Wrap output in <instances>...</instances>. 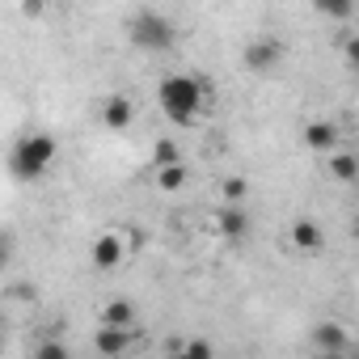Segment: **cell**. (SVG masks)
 <instances>
[{
    "label": "cell",
    "mask_w": 359,
    "mask_h": 359,
    "mask_svg": "<svg viewBox=\"0 0 359 359\" xmlns=\"http://www.w3.org/2000/svg\"><path fill=\"white\" fill-rule=\"evenodd\" d=\"M64 355H68L64 342H43V346H39V359H64Z\"/></svg>",
    "instance_id": "d6986e66"
},
{
    "label": "cell",
    "mask_w": 359,
    "mask_h": 359,
    "mask_svg": "<svg viewBox=\"0 0 359 359\" xmlns=\"http://www.w3.org/2000/svg\"><path fill=\"white\" fill-rule=\"evenodd\" d=\"M208 81H199V76H165L161 85H156V97H161V110L173 118V123H195L199 114H203V106H208Z\"/></svg>",
    "instance_id": "6da1fadb"
},
{
    "label": "cell",
    "mask_w": 359,
    "mask_h": 359,
    "mask_svg": "<svg viewBox=\"0 0 359 359\" xmlns=\"http://www.w3.org/2000/svg\"><path fill=\"white\" fill-rule=\"evenodd\" d=\"M89 258H93V266H97V271H114V266H123L127 245H123V237H118V233H102V237L93 241Z\"/></svg>",
    "instance_id": "277c9868"
},
{
    "label": "cell",
    "mask_w": 359,
    "mask_h": 359,
    "mask_svg": "<svg viewBox=\"0 0 359 359\" xmlns=\"http://www.w3.org/2000/svg\"><path fill=\"white\" fill-rule=\"evenodd\" d=\"M9 300H34V283H13L9 287Z\"/></svg>",
    "instance_id": "ffe728a7"
},
{
    "label": "cell",
    "mask_w": 359,
    "mask_h": 359,
    "mask_svg": "<svg viewBox=\"0 0 359 359\" xmlns=\"http://www.w3.org/2000/svg\"><path fill=\"white\" fill-rule=\"evenodd\" d=\"M292 245H296V250H304V254H317V250L325 245V229H321L317 220H309V216H304V220H296V224H292Z\"/></svg>",
    "instance_id": "52a82bcc"
},
{
    "label": "cell",
    "mask_w": 359,
    "mask_h": 359,
    "mask_svg": "<svg viewBox=\"0 0 359 359\" xmlns=\"http://www.w3.org/2000/svg\"><path fill=\"white\" fill-rule=\"evenodd\" d=\"M279 60H283V43L279 39H258V43L245 47V68L250 72H271Z\"/></svg>",
    "instance_id": "5b68a950"
},
{
    "label": "cell",
    "mask_w": 359,
    "mask_h": 359,
    "mask_svg": "<svg viewBox=\"0 0 359 359\" xmlns=\"http://www.w3.org/2000/svg\"><path fill=\"white\" fill-rule=\"evenodd\" d=\"M5 258H9V237H0V266H5Z\"/></svg>",
    "instance_id": "7402d4cb"
},
{
    "label": "cell",
    "mask_w": 359,
    "mask_h": 359,
    "mask_svg": "<svg viewBox=\"0 0 359 359\" xmlns=\"http://www.w3.org/2000/svg\"><path fill=\"white\" fill-rule=\"evenodd\" d=\"M173 161H182V148H177L173 140H156V148H152V169L173 165Z\"/></svg>",
    "instance_id": "2e32d148"
},
{
    "label": "cell",
    "mask_w": 359,
    "mask_h": 359,
    "mask_svg": "<svg viewBox=\"0 0 359 359\" xmlns=\"http://www.w3.org/2000/svg\"><path fill=\"white\" fill-rule=\"evenodd\" d=\"M97 351H102V355H123V351H131V330H127V325H102V330H97Z\"/></svg>",
    "instance_id": "30bf717a"
},
{
    "label": "cell",
    "mask_w": 359,
    "mask_h": 359,
    "mask_svg": "<svg viewBox=\"0 0 359 359\" xmlns=\"http://www.w3.org/2000/svg\"><path fill=\"white\" fill-rule=\"evenodd\" d=\"M187 177H191V169H187L182 161L161 165V169H156V191H182V187H187Z\"/></svg>",
    "instance_id": "7c38bea8"
},
{
    "label": "cell",
    "mask_w": 359,
    "mask_h": 359,
    "mask_svg": "<svg viewBox=\"0 0 359 359\" xmlns=\"http://www.w3.org/2000/svg\"><path fill=\"white\" fill-rule=\"evenodd\" d=\"M39 9H43V0H26V13L30 18H39Z\"/></svg>",
    "instance_id": "44dd1931"
},
{
    "label": "cell",
    "mask_w": 359,
    "mask_h": 359,
    "mask_svg": "<svg viewBox=\"0 0 359 359\" xmlns=\"http://www.w3.org/2000/svg\"><path fill=\"white\" fill-rule=\"evenodd\" d=\"M313 342H317V351H325V355H342V351L351 346V342H346V330L334 325V321L317 325V330H313Z\"/></svg>",
    "instance_id": "9c48e42d"
},
{
    "label": "cell",
    "mask_w": 359,
    "mask_h": 359,
    "mask_svg": "<svg viewBox=\"0 0 359 359\" xmlns=\"http://www.w3.org/2000/svg\"><path fill=\"white\" fill-rule=\"evenodd\" d=\"M330 156V173L338 177V182H355V173H359V161L351 152H325Z\"/></svg>",
    "instance_id": "5bb4252c"
},
{
    "label": "cell",
    "mask_w": 359,
    "mask_h": 359,
    "mask_svg": "<svg viewBox=\"0 0 359 359\" xmlns=\"http://www.w3.org/2000/svg\"><path fill=\"white\" fill-rule=\"evenodd\" d=\"M216 224H220V233H224V237H245V233H250V212L233 203V208H224V212H220V220H216Z\"/></svg>",
    "instance_id": "8fae6325"
},
{
    "label": "cell",
    "mask_w": 359,
    "mask_h": 359,
    "mask_svg": "<svg viewBox=\"0 0 359 359\" xmlns=\"http://www.w3.org/2000/svg\"><path fill=\"white\" fill-rule=\"evenodd\" d=\"M304 144H309L313 152H334V148H338V127L325 123V118H313V123L304 127Z\"/></svg>",
    "instance_id": "ba28073f"
},
{
    "label": "cell",
    "mask_w": 359,
    "mask_h": 359,
    "mask_svg": "<svg viewBox=\"0 0 359 359\" xmlns=\"http://www.w3.org/2000/svg\"><path fill=\"white\" fill-rule=\"evenodd\" d=\"M102 325H135V304L131 300H110L106 309H102Z\"/></svg>",
    "instance_id": "4fadbf2b"
},
{
    "label": "cell",
    "mask_w": 359,
    "mask_h": 359,
    "mask_svg": "<svg viewBox=\"0 0 359 359\" xmlns=\"http://www.w3.org/2000/svg\"><path fill=\"white\" fill-rule=\"evenodd\" d=\"M55 156H60V140L47 135V131H30V135H22V140L13 144V152H9V173L18 177V182H39V177L55 165Z\"/></svg>",
    "instance_id": "7a4b0ae2"
},
{
    "label": "cell",
    "mask_w": 359,
    "mask_h": 359,
    "mask_svg": "<svg viewBox=\"0 0 359 359\" xmlns=\"http://www.w3.org/2000/svg\"><path fill=\"white\" fill-rule=\"evenodd\" d=\"M127 39H131L140 51H148V55H165V51L177 43V30H173V22H169L165 13L144 9V13H135V18L127 22Z\"/></svg>",
    "instance_id": "3957f363"
},
{
    "label": "cell",
    "mask_w": 359,
    "mask_h": 359,
    "mask_svg": "<svg viewBox=\"0 0 359 359\" xmlns=\"http://www.w3.org/2000/svg\"><path fill=\"white\" fill-rule=\"evenodd\" d=\"M220 191H224V199H229V203H241V199L250 195V182H245V177H224Z\"/></svg>",
    "instance_id": "e0dca14e"
},
{
    "label": "cell",
    "mask_w": 359,
    "mask_h": 359,
    "mask_svg": "<svg viewBox=\"0 0 359 359\" xmlns=\"http://www.w3.org/2000/svg\"><path fill=\"white\" fill-rule=\"evenodd\" d=\"M313 9H317V13H325L330 22H351L355 0H313Z\"/></svg>",
    "instance_id": "9a60e30c"
},
{
    "label": "cell",
    "mask_w": 359,
    "mask_h": 359,
    "mask_svg": "<svg viewBox=\"0 0 359 359\" xmlns=\"http://www.w3.org/2000/svg\"><path fill=\"white\" fill-rule=\"evenodd\" d=\"M102 123H106L110 131H127V127L135 123V102L123 97V93H110L106 106H102Z\"/></svg>",
    "instance_id": "8992f818"
},
{
    "label": "cell",
    "mask_w": 359,
    "mask_h": 359,
    "mask_svg": "<svg viewBox=\"0 0 359 359\" xmlns=\"http://www.w3.org/2000/svg\"><path fill=\"white\" fill-rule=\"evenodd\" d=\"M173 351L195 355V359H208V355H212V342H187V346H173Z\"/></svg>",
    "instance_id": "ac0fdd59"
}]
</instances>
